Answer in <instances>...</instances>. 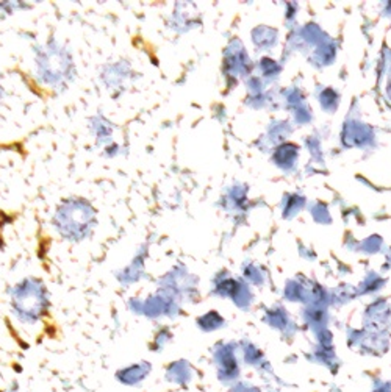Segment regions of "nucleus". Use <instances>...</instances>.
Returning a JSON list of instances; mask_svg holds the SVG:
<instances>
[{
    "instance_id": "obj_10",
    "label": "nucleus",
    "mask_w": 391,
    "mask_h": 392,
    "mask_svg": "<svg viewBox=\"0 0 391 392\" xmlns=\"http://www.w3.org/2000/svg\"><path fill=\"white\" fill-rule=\"evenodd\" d=\"M4 97V89H2V86H0V99H2Z\"/></svg>"
},
{
    "instance_id": "obj_5",
    "label": "nucleus",
    "mask_w": 391,
    "mask_h": 392,
    "mask_svg": "<svg viewBox=\"0 0 391 392\" xmlns=\"http://www.w3.org/2000/svg\"><path fill=\"white\" fill-rule=\"evenodd\" d=\"M158 285L160 289L171 292L174 297L179 299L180 296H185V294L191 296V289L196 285V277L184 268H176L160 278Z\"/></svg>"
},
{
    "instance_id": "obj_4",
    "label": "nucleus",
    "mask_w": 391,
    "mask_h": 392,
    "mask_svg": "<svg viewBox=\"0 0 391 392\" xmlns=\"http://www.w3.org/2000/svg\"><path fill=\"white\" fill-rule=\"evenodd\" d=\"M130 306L134 311L146 314L149 318H157L160 314H169V316H172V314L179 313L180 310L177 297H174L171 292L165 289H160L155 296H150L146 300L132 299Z\"/></svg>"
},
{
    "instance_id": "obj_6",
    "label": "nucleus",
    "mask_w": 391,
    "mask_h": 392,
    "mask_svg": "<svg viewBox=\"0 0 391 392\" xmlns=\"http://www.w3.org/2000/svg\"><path fill=\"white\" fill-rule=\"evenodd\" d=\"M130 75H132V69L129 63L117 61L103 66L101 72V79L107 88H122L124 83L130 79Z\"/></svg>"
},
{
    "instance_id": "obj_1",
    "label": "nucleus",
    "mask_w": 391,
    "mask_h": 392,
    "mask_svg": "<svg viewBox=\"0 0 391 392\" xmlns=\"http://www.w3.org/2000/svg\"><path fill=\"white\" fill-rule=\"evenodd\" d=\"M97 223L96 209L83 197L63 200L53 214L52 226L57 233L71 242H82L94 232Z\"/></svg>"
},
{
    "instance_id": "obj_9",
    "label": "nucleus",
    "mask_w": 391,
    "mask_h": 392,
    "mask_svg": "<svg viewBox=\"0 0 391 392\" xmlns=\"http://www.w3.org/2000/svg\"><path fill=\"white\" fill-rule=\"evenodd\" d=\"M219 322H222V320H221V318L218 316V314H216V313H208V314H205L204 318L199 319V325L204 328V330H213V328H218L219 327Z\"/></svg>"
},
{
    "instance_id": "obj_8",
    "label": "nucleus",
    "mask_w": 391,
    "mask_h": 392,
    "mask_svg": "<svg viewBox=\"0 0 391 392\" xmlns=\"http://www.w3.org/2000/svg\"><path fill=\"white\" fill-rule=\"evenodd\" d=\"M91 130H93V133H94L97 145L108 147V144L111 143V139H113L115 125L110 124V121H107L105 117L96 116V117L91 119Z\"/></svg>"
},
{
    "instance_id": "obj_2",
    "label": "nucleus",
    "mask_w": 391,
    "mask_h": 392,
    "mask_svg": "<svg viewBox=\"0 0 391 392\" xmlns=\"http://www.w3.org/2000/svg\"><path fill=\"white\" fill-rule=\"evenodd\" d=\"M34 65H37L39 83L52 89H65L75 77V65L71 52L55 39L37 48Z\"/></svg>"
},
{
    "instance_id": "obj_3",
    "label": "nucleus",
    "mask_w": 391,
    "mask_h": 392,
    "mask_svg": "<svg viewBox=\"0 0 391 392\" xmlns=\"http://www.w3.org/2000/svg\"><path fill=\"white\" fill-rule=\"evenodd\" d=\"M11 306L19 319L34 322L43 316L49 306L47 289L43 280L29 277L11 289Z\"/></svg>"
},
{
    "instance_id": "obj_7",
    "label": "nucleus",
    "mask_w": 391,
    "mask_h": 392,
    "mask_svg": "<svg viewBox=\"0 0 391 392\" xmlns=\"http://www.w3.org/2000/svg\"><path fill=\"white\" fill-rule=\"evenodd\" d=\"M146 256H148V247L143 246V249L138 250L136 256L134 258L127 268L124 270H121L120 274L116 275L117 282H120L122 286H130L136 282H139L144 277V263H146Z\"/></svg>"
}]
</instances>
